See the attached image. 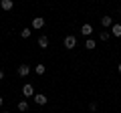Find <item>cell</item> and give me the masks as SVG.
Wrapping results in <instances>:
<instances>
[{
  "mask_svg": "<svg viewBox=\"0 0 121 113\" xmlns=\"http://www.w3.org/2000/svg\"><path fill=\"white\" fill-rule=\"evenodd\" d=\"M43 26H44V18L43 16H35L32 18V22H30V28H32V30H40Z\"/></svg>",
  "mask_w": 121,
  "mask_h": 113,
  "instance_id": "6da1fadb",
  "label": "cell"
},
{
  "mask_svg": "<svg viewBox=\"0 0 121 113\" xmlns=\"http://www.w3.org/2000/svg\"><path fill=\"white\" fill-rule=\"evenodd\" d=\"M63 44H65V48H75V47H77V39H75L73 35H69V36H65Z\"/></svg>",
  "mask_w": 121,
  "mask_h": 113,
  "instance_id": "7a4b0ae2",
  "label": "cell"
},
{
  "mask_svg": "<svg viewBox=\"0 0 121 113\" xmlns=\"http://www.w3.org/2000/svg\"><path fill=\"white\" fill-rule=\"evenodd\" d=\"M22 95L24 97H35V87H32L30 83H26L24 87H22Z\"/></svg>",
  "mask_w": 121,
  "mask_h": 113,
  "instance_id": "3957f363",
  "label": "cell"
},
{
  "mask_svg": "<svg viewBox=\"0 0 121 113\" xmlns=\"http://www.w3.org/2000/svg\"><path fill=\"white\" fill-rule=\"evenodd\" d=\"M32 99H35V103L36 105H47V95H43V93H35V97H32Z\"/></svg>",
  "mask_w": 121,
  "mask_h": 113,
  "instance_id": "277c9868",
  "label": "cell"
},
{
  "mask_svg": "<svg viewBox=\"0 0 121 113\" xmlns=\"http://www.w3.org/2000/svg\"><path fill=\"white\" fill-rule=\"evenodd\" d=\"M109 32H111L113 36H117V39H119V36H121V24H119V22H113V26L109 28Z\"/></svg>",
  "mask_w": 121,
  "mask_h": 113,
  "instance_id": "5b68a950",
  "label": "cell"
},
{
  "mask_svg": "<svg viewBox=\"0 0 121 113\" xmlns=\"http://www.w3.org/2000/svg\"><path fill=\"white\" fill-rule=\"evenodd\" d=\"M81 35H83V36H89V35H93V26H91L89 22H85V24L81 26Z\"/></svg>",
  "mask_w": 121,
  "mask_h": 113,
  "instance_id": "8992f818",
  "label": "cell"
},
{
  "mask_svg": "<svg viewBox=\"0 0 121 113\" xmlns=\"http://www.w3.org/2000/svg\"><path fill=\"white\" fill-rule=\"evenodd\" d=\"M101 26L111 28V26H113V18H111V16H101Z\"/></svg>",
  "mask_w": 121,
  "mask_h": 113,
  "instance_id": "52a82bcc",
  "label": "cell"
},
{
  "mask_svg": "<svg viewBox=\"0 0 121 113\" xmlns=\"http://www.w3.org/2000/svg\"><path fill=\"white\" fill-rule=\"evenodd\" d=\"M0 8H2V10H12L14 8V2H12V0H2V2H0Z\"/></svg>",
  "mask_w": 121,
  "mask_h": 113,
  "instance_id": "ba28073f",
  "label": "cell"
},
{
  "mask_svg": "<svg viewBox=\"0 0 121 113\" xmlns=\"http://www.w3.org/2000/svg\"><path fill=\"white\" fill-rule=\"evenodd\" d=\"M28 73H30V67L28 65H20V67H18V75H20V77H28Z\"/></svg>",
  "mask_w": 121,
  "mask_h": 113,
  "instance_id": "9c48e42d",
  "label": "cell"
},
{
  "mask_svg": "<svg viewBox=\"0 0 121 113\" xmlns=\"http://www.w3.org/2000/svg\"><path fill=\"white\" fill-rule=\"evenodd\" d=\"M39 47H40V48H47V47H48V36H47V35H43V36L39 39Z\"/></svg>",
  "mask_w": 121,
  "mask_h": 113,
  "instance_id": "30bf717a",
  "label": "cell"
},
{
  "mask_svg": "<svg viewBox=\"0 0 121 113\" xmlns=\"http://www.w3.org/2000/svg\"><path fill=\"white\" fill-rule=\"evenodd\" d=\"M95 47H97V43H95L93 39H87V40H85V48H87V51H93Z\"/></svg>",
  "mask_w": 121,
  "mask_h": 113,
  "instance_id": "8fae6325",
  "label": "cell"
},
{
  "mask_svg": "<svg viewBox=\"0 0 121 113\" xmlns=\"http://www.w3.org/2000/svg\"><path fill=\"white\" fill-rule=\"evenodd\" d=\"M30 35H32V28H30V26H26V28H22V30H20V36H22V39H28Z\"/></svg>",
  "mask_w": 121,
  "mask_h": 113,
  "instance_id": "7c38bea8",
  "label": "cell"
},
{
  "mask_svg": "<svg viewBox=\"0 0 121 113\" xmlns=\"http://www.w3.org/2000/svg\"><path fill=\"white\" fill-rule=\"evenodd\" d=\"M35 71H36V75H44V73H47V67H44V65H36Z\"/></svg>",
  "mask_w": 121,
  "mask_h": 113,
  "instance_id": "4fadbf2b",
  "label": "cell"
},
{
  "mask_svg": "<svg viewBox=\"0 0 121 113\" xmlns=\"http://www.w3.org/2000/svg\"><path fill=\"white\" fill-rule=\"evenodd\" d=\"M18 111H28V103L26 101H18Z\"/></svg>",
  "mask_w": 121,
  "mask_h": 113,
  "instance_id": "5bb4252c",
  "label": "cell"
},
{
  "mask_svg": "<svg viewBox=\"0 0 121 113\" xmlns=\"http://www.w3.org/2000/svg\"><path fill=\"white\" fill-rule=\"evenodd\" d=\"M101 43H105V40H109V36H111V32H107V30H103V32H101Z\"/></svg>",
  "mask_w": 121,
  "mask_h": 113,
  "instance_id": "9a60e30c",
  "label": "cell"
},
{
  "mask_svg": "<svg viewBox=\"0 0 121 113\" xmlns=\"http://www.w3.org/2000/svg\"><path fill=\"white\" fill-rule=\"evenodd\" d=\"M2 79H4V71H0V81H2Z\"/></svg>",
  "mask_w": 121,
  "mask_h": 113,
  "instance_id": "2e32d148",
  "label": "cell"
},
{
  "mask_svg": "<svg viewBox=\"0 0 121 113\" xmlns=\"http://www.w3.org/2000/svg\"><path fill=\"white\" fill-rule=\"evenodd\" d=\"M2 105H4V99H2V95H0V107H2Z\"/></svg>",
  "mask_w": 121,
  "mask_h": 113,
  "instance_id": "e0dca14e",
  "label": "cell"
},
{
  "mask_svg": "<svg viewBox=\"0 0 121 113\" xmlns=\"http://www.w3.org/2000/svg\"><path fill=\"white\" fill-rule=\"evenodd\" d=\"M117 71H119V73H121V63H119V65H117Z\"/></svg>",
  "mask_w": 121,
  "mask_h": 113,
  "instance_id": "ac0fdd59",
  "label": "cell"
},
{
  "mask_svg": "<svg viewBox=\"0 0 121 113\" xmlns=\"http://www.w3.org/2000/svg\"><path fill=\"white\" fill-rule=\"evenodd\" d=\"M2 113H8V111H2Z\"/></svg>",
  "mask_w": 121,
  "mask_h": 113,
  "instance_id": "d6986e66",
  "label": "cell"
},
{
  "mask_svg": "<svg viewBox=\"0 0 121 113\" xmlns=\"http://www.w3.org/2000/svg\"><path fill=\"white\" fill-rule=\"evenodd\" d=\"M93 2H95V0H93Z\"/></svg>",
  "mask_w": 121,
  "mask_h": 113,
  "instance_id": "ffe728a7",
  "label": "cell"
}]
</instances>
